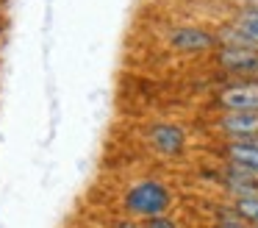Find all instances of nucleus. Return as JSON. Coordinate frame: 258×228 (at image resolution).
I'll list each match as a JSON object with an SVG mask.
<instances>
[{
	"mask_svg": "<svg viewBox=\"0 0 258 228\" xmlns=\"http://www.w3.org/2000/svg\"><path fill=\"white\" fill-rule=\"evenodd\" d=\"M236 28H239L241 33H247V36L258 44V3H250L247 9L239 11V17H236Z\"/></svg>",
	"mask_w": 258,
	"mask_h": 228,
	"instance_id": "obj_10",
	"label": "nucleus"
},
{
	"mask_svg": "<svg viewBox=\"0 0 258 228\" xmlns=\"http://www.w3.org/2000/svg\"><path fill=\"white\" fill-rule=\"evenodd\" d=\"M169 206H172V192L158 178L134 181L122 192V209L128 211V217L142 220V222L153 220V217H161V214H169Z\"/></svg>",
	"mask_w": 258,
	"mask_h": 228,
	"instance_id": "obj_1",
	"label": "nucleus"
},
{
	"mask_svg": "<svg viewBox=\"0 0 258 228\" xmlns=\"http://www.w3.org/2000/svg\"><path fill=\"white\" fill-rule=\"evenodd\" d=\"M230 209L236 211L239 220H244L247 225H258V195H247V198H233Z\"/></svg>",
	"mask_w": 258,
	"mask_h": 228,
	"instance_id": "obj_9",
	"label": "nucleus"
},
{
	"mask_svg": "<svg viewBox=\"0 0 258 228\" xmlns=\"http://www.w3.org/2000/svg\"><path fill=\"white\" fill-rule=\"evenodd\" d=\"M111 228H147V225H145L142 220H134V217H128V220H117Z\"/></svg>",
	"mask_w": 258,
	"mask_h": 228,
	"instance_id": "obj_13",
	"label": "nucleus"
},
{
	"mask_svg": "<svg viewBox=\"0 0 258 228\" xmlns=\"http://www.w3.org/2000/svg\"><path fill=\"white\" fill-rule=\"evenodd\" d=\"M225 164L241 167V170L258 172V142H247V139H228L219 150Z\"/></svg>",
	"mask_w": 258,
	"mask_h": 228,
	"instance_id": "obj_8",
	"label": "nucleus"
},
{
	"mask_svg": "<svg viewBox=\"0 0 258 228\" xmlns=\"http://www.w3.org/2000/svg\"><path fill=\"white\" fill-rule=\"evenodd\" d=\"M167 42L178 53H206L219 44V36L200 25H178L167 33Z\"/></svg>",
	"mask_w": 258,
	"mask_h": 228,
	"instance_id": "obj_2",
	"label": "nucleus"
},
{
	"mask_svg": "<svg viewBox=\"0 0 258 228\" xmlns=\"http://www.w3.org/2000/svg\"><path fill=\"white\" fill-rule=\"evenodd\" d=\"M145 225H147V228H180L178 220H175V217H169V214H161V217H153V220H145Z\"/></svg>",
	"mask_w": 258,
	"mask_h": 228,
	"instance_id": "obj_12",
	"label": "nucleus"
},
{
	"mask_svg": "<svg viewBox=\"0 0 258 228\" xmlns=\"http://www.w3.org/2000/svg\"><path fill=\"white\" fill-rule=\"evenodd\" d=\"M217 64L225 72L244 78H258V48H239V44H219Z\"/></svg>",
	"mask_w": 258,
	"mask_h": 228,
	"instance_id": "obj_3",
	"label": "nucleus"
},
{
	"mask_svg": "<svg viewBox=\"0 0 258 228\" xmlns=\"http://www.w3.org/2000/svg\"><path fill=\"white\" fill-rule=\"evenodd\" d=\"M211 228H252V225H247L244 220H239V217H236V211L230 209L228 214H222V217H219V220L214 222Z\"/></svg>",
	"mask_w": 258,
	"mask_h": 228,
	"instance_id": "obj_11",
	"label": "nucleus"
},
{
	"mask_svg": "<svg viewBox=\"0 0 258 228\" xmlns=\"http://www.w3.org/2000/svg\"><path fill=\"white\" fill-rule=\"evenodd\" d=\"M147 145L161 156H180L186 150V131L175 122H156L147 128Z\"/></svg>",
	"mask_w": 258,
	"mask_h": 228,
	"instance_id": "obj_5",
	"label": "nucleus"
},
{
	"mask_svg": "<svg viewBox=\"0 0 258 228\" xmlns=\"http://www.w3.org/2000/svg\"><path fill=\"white\" fill-rule=\"evenodd\" d=\"M241 3H247V6H250V3H258V0H241Z\"/></svg>",
	"mask_w": 258,
	"mask_h": 228,
	"instance_id": "obj_14",
	"label": "nucleus"
},
{
	"mask_svg": "<svg viewBox=\"0 0 258 228\" xmlns=\"http://www.w3.org/2000/svg\"><path fill=\"white\" fill-rule=\"evenodd\" d=\"M217 106L222 111H258V81L230 83L217 95Z\"/></svg>",
	"mask_w": 258,
	"mask_h": 228,
	"instance_id": "obj_6",
	"label": "nucleus"
},
{
	"mask_svg": "<svg viewBox=\"0 0 258 228\" xmlns=\"http://www.w3.org/2000/svg\"><path fill=\"white\" fill-rule=\"evenodd\" d=\"M219 187L228 189L233 198L258 195V172L241 170V167H233V164H222V170H219Z\"/></svg>",
	"mask_w": 258,
	"mask_h": 228,
	"instance_id": "obj_7",
	"label": "nucleus"
},
{
	"mask_svg": "<svg viewBox=\"0 0 258 228\" xmlns=\"http://www.w3.org/2000/svg\"><path fill=\"white\" fill-rule=\"evenodd\" d=\"M217 131L228 139L258 142V111H222L217 117Z\"/></svg>",
	"mask_w": 258,
	"mask_h": 228,
	"instance_id": "obj_4",
	"label": "nucleus"
},
{
	"mask_svg": "<svg viewBox=\"0 0 258 228\" xmlns=\"http://www.w3.org/2000/svg\"><path fill=\"white\" fill-rule=\"evenodd\" d=\"M252 228H258V225H252Z\"/></svg>",
	"mask_w": 258,
	"mask_h": 228,
	"instance_id": "obj_15",
	"label": "nucleus"
}]
</instances>
